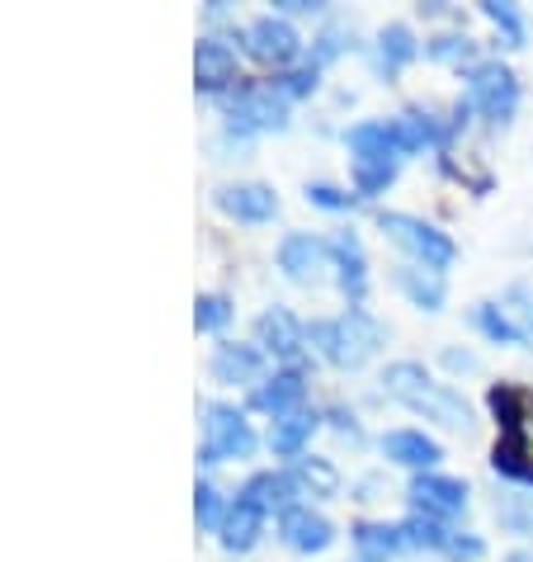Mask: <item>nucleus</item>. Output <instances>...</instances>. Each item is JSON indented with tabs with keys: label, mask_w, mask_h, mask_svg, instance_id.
Here are the masks:
<instances>
[{
	"label": "nucleus",
	"mask_w": 533,
	"mask_h": 562,
	"mask_svg": "<svg viewBox=\"0 0 533 562\" xmlns=\"http://www.w3.org/2000/svg\"><path fill=\"white\" fill-rule=\"evenodd\" d=\"M383 383L397 402H406V407H416V412H430L434 420H444V426H453V430H467V420H473L467 402L453 393V387L430 383V373L420 364H392Z\"/></svg>",
	"instance_id": "nucleus-1"
},
{
	"label": "nucleus",
	"mask_w": 533,
	"mask_h": 562,
	"mask_svg": "<svg viewBox=\"0 0 533 562\" xmlns=\"http://www.w3.org/2000/svg\"><path fill=\"white\" fill-rule=\"evenodd\" d=\"M307 340L317 346L331 364H344V369H359L364 359L383 346V326L368 317L364 307H350V317L340 322H317L307 331Z\"/></svg>",
	"instance_id": "nucleus-2"
},
{
	"label": "nucleus",
	"mask_w": 533,
	"mask_h": 562,
	"mask_svg": "<svg viewBox=\"0 0 533 562\" xmlns=\"http://www.w3.org/2000/svg\"><path fill=\"white\" fill-rule=\"evenodd\" d=\"M350 151H354V184L359 194H378L397 176V137L392 123H359L350 133Z\"/></svg>",
	"instance_id": "nucleus-3"
},
{
	"label": "nucleus",
	"mask_w": 533,
	"mask_h": 562,
	"mask_svg": "<svg viewBox=\"0 0 533 562\" xmlns=\"http://www.w3.org/2000/svg\"><path fill=\"white\" fill-rule=\"evenodd\" d=\"M378 227H383L397 246H406V251L420 260V270H430V274L449 270L453 256H458L444 232L430 227V223H420V217H411V213H378Z\"/></svg>",
	"instance_id": "nucleus-4"
},
{
	"label": "nucleus",
	"mask_w": 533,
	"mask_h": 562,
	"mask_svg": "<svg viewBox=\"0 0 533 562\" xmlns=\"http://www.w3.org/2000/svg\"><path fill=\"white\" fill-rule=\"evenodd\" d=\"M514 104H520V81H514L510 67H500V61H481V67L467 71V100L458 109H481L491 123L510 119Z\"/></svg>",
	"instance_id": "nucleus-5"
},
{
	"label": "nucleus",
	"mask_w": 533,
	"mask_h": 562,
	"mask_svg": "<svg viewBox=\"0 0 533 562\" xmlns=\"http://www.w3.org/2000/svg\"><path fill=\"white\" fill-rule=\"evenodd\" d=\"M203 463H227L256 454V430L246 426L237 407H208L203 412Z\"/></svg>",
	"instance_id": "nucleus-6"
},
{
	"label": "nucleus",
	"mask_w": 533,
	"mask_h": 562,
	"mask_svg": "<svg viewBox=\"0 0 533 562\" xmlns=\"http://www.w3.org/2000/svg\"><path fill=\"white\" fill-rule=\"evenodd\" d=\"M231 123L241 128H284V114H288V100L279 86H246L237 100L227 104Z\"/></svg>",
	"instance_id": "nucleus-7"
},
{
	"label": "nucleus",
	"mask_w": 533,
	"mask_h": 562,
	"mask_svg": "<svg viewBox=\"0 0 533 562\" xmlns=\"http://www.w3.org/2000/svg\"><path fill=\"white\" fill-rule=\"evenodd\" d=\"M279 529H284V543L297 553H321V549H331V539H336V529L326 515L317 510H303V506H293L288 515H279Z\"/></svg>",
	"instance_id": "nucleus-8"
},
{
	"label": "nucleus",
	"mask_w": 533,
	"mask_h": 562,
	"mask_svg": "<svg viewBox=\"0 0 533 562\" xmlns=\"http://www.w3.org/2000/svg\"><path fill=\"white\" fill-rule=\"evenodd\" d=\"M246 48L256 53L260 61H274V67H284V61H293L297 57V34H293V24H284V20H256L246 29Z\"/></svg>",
	"instance_id": "nucleus-9"
},
{
	"label": "nucleus",
	"mask_w": 533,
	"mask_h": 562,
	"mask_svg": "<svg viewBox=\"0 0 533 562\" xmlns=\"http://www.w3.org/2000/svg\"><path fill=\"white\" fill-rule=\"evenodd\" d=\"M326 256H331V246H326L321 237L297 232V237H288L284 246H279V270H284L288 279H297V284H307V279H317Z\"/></svg>",
	"instance_id": "nucleus-10"
},
{
	"label": "nucleus",
	"mask_w": 533,
	"mask_h": 562,
	"mask_svg": "<svg viewBox=\"0 0 533 562\" xmlns=\"http://www.w3.org/2000/svg\"><path fill=\"white\" fill-rule=\"evenodd\" d=\"M411 502L430 515V520H444V515H458L467 506V487L453 477H416L411 482Z\"/></svg>",
	"instance_id": "nucleus-11"
},
{
	"label": "nucleus",
	"mask_w": 533,
	"mask_h": 562,
	"mask_svg": "<svg viewBox=\"0 0 533 562\" xmlns=\"http://www.w3.org/2000/svg\"><path fill=\"white\" fill-rule=\"evenodd\" d=\"M256 336H260V346L270 350V355H279V359H297L303 355V326H297L284 307H274V312H264L260 317V326H256Z\"/></svg>",
	"instance_id": "nucleus-12"
},
{
	"label": "nucleus",
	"mask_w": 533,
	"mask_h": 562,
	"mask_svg": "<svg viewBox=\"0 0 533 562\" xmlns=\"http://www.w3.org/2000/svg\"><path fill=\"white\" fill-rule=\"evenodd\" d=\"M260 529H264V510L241 492L237 502H231L227 520H223V543H227V549H237V553H246L250 543L260 539Z\"/></svg>",
	"instance_id": "nucleus-13"
},
{
	"label": "nucleus",
	"mask_w": 533,
	"mask_h": 562,
	"mask_svg": "<svg viewBox=\"0 0 533 562\" xmlns=\"http://www.w3.org/2000/svg\"><path fill=\"white\" fill-rule=\"evenodd\" d=\"M217 204L231 217H241V223H264V217H274L279 199H274V190H264V184H237V190L217 194Z\"/></svg>",
	"instance_id": "nucleus-14"
},
{
	"label": "nucleus",
	"mask_w": 533,
	"mask_h": 562,
	"mask_svg": "<svg viewBox=\"0 0 533 562\" xmlns=\"http://www.w3.org/2000/svg\"><path fill=\"white\" fill-rule=\"evenodd\" d=\"M194 71H199V86L203 90H223L231 76H237V53L217 38H203L199 53H194Z\"/></svg>",
	"instance_id": "nucleus-15"
},
{
	"label": "nucleus",
	"mask_w": 533,
	"mask_h": 562,
	"mask_svg": "<svg viewBox=\"0 0 533 562\" xmlns=\"http://www.w3.org/2000/svg\"><path fill=\"white\" fill-rule=\"evenodd\" d=\"M303 397H307L303 373H274L270 383H260V387H256V407H260V412H270V416H293Z\"/></svg>",
	"instance_id": "nucleus-16"
},
{
	"label": "nucleus",
	"mask_w": 533,
	"mask_h": 562,
	"mask_svg": "<svg viewBox=\"0 0 533 562\" xmlns=\"http://www.w3.org/2000/svg\"><path fill=\"white\" fill-rule=\"evenodd\" d=\"M383 454L406 468H430L439 459V445L420 430H392V435H383Z\"/></svg>",
	"instance_id": "nucleus-17"
},
{
	"label": "nucleus",
	"mask_w": 533,
	"mask_h": 562,
	"mask_svg": "<svg viewBox=\"0 0 533 562\" xmlns=\"http://www.w3.org/2000/svg\"><path fill=\"white\" fill-rule=\"evenodd\" d=\"M246 496H250V502H256L264 515H270V510L288 515V510H293V496H297V477H288V473H260V477H250Z\"/></svg>",
	"instance_id": "nucleus-18"
},
{
	"label": "nucleus",
	"mask_w": 533,
	"mask_h": 562,
	"mask_svg": "<svg viewBox=\"0 0 533 562\" xmlns=\"http://www.w3.org/2000/svg\"><path fill=\"white\" fill-rule=\"evenodd\" d=\"M331 256H336V265H340V289L350 293V299H364L368 270H364V246H359L354 232H344V237L331 246Z\"/></svg>",
	"instance_id": "nucleus-19"
},
{
	"label": "nucleus",
	"mask_w": 533,
	"mask_h": 562,
	"mask_svg": "<svg viewBox=\"0 0 533 562\" xmlns=\"http://www.w3.org/2000/svg\"><path fill=\"white\" fill-rule=\"evenodd\" d=\"M260 373V350L250 346H217L213 355V379L217 383H250Z\"/></svg>",
	"instance_id": "nucleus-20"
},
{
	"label": "nucleus",
	"mask_w": 533,
	"mask_h": 562,
	"mask_svg": "<svg viewBox=\"0 0 533 562\" xmlns=\"http://www.w3.org/2000/svg\"><path fill=\"white\" fill-rule=\"evenodd\" d=\"M311 430H317V416H311V412L279 416V420H274V430H270V445H274V454L297 459V454H303V445L311 440Z\"/></svg>",
	"instance_id": "nucleus-21"
},
{
	"label": "nucleus",
	"mask_w": 533,
	"mask_h": 562,
	"mask_svg": "<svg viewBox=\"0 0 533 562\" xmlns=\"http://www.w3.org/2000/svg\"><path fill=\"white\" fill-rule=\"evenodd\" d=\"M401 529H392V525H359L354 529V549L364 562H387L392 553L401 549Z\"/></svg>",
	"instance_id": "nucleus-22"
},
{
	"label": "nucleus",
	"mask_w": 533,
	"mask_h": 562,
	"mask_svg": "<svg viewBox=\"0 0 533 562\" xmlns=\"http://www.w3.org/2000/svg\"><path fill=\"white\" fill-rule=\"evenodd\" d=\"M397 284L406 289V299H411L416 307L434 312L439 303H444V284H439V274H426V270H397Z\"/></svg>",
	"instance_id": "nucleus-23"
},
{
	"label": "nucleus",
	"mask_w": 533,
	"mask_h": 562,
	"mask_svg": "<svg viewBox=\"0 0 533 562\" xmlns=\"http://www.w3.org/2000/svg\"><path fill=\"white\" fill-rule=\"evenodd\" d=\"M392 137H397L401 151H420V147L439 143V128L430 123V114H401L397 123H392Z\"/></svg>",
	"instance_id": "nucleus-24"
},
{
	"label": "nucleus",
	"mask_w": 533,
	"mask_h": 562,
	"mask_svg": "<svg viewBox=\"0 0 533 562\" xmlns=\"http://www.w3.org/2000/svg\"><path fill=\"white\" fill-rule=\"evenodd\" d=\"M383 48H378V57H383V67L387 71H397V67H406V61H411L420 48H416V38H411V29L406 24H392V29H383Z\"/></svg>",
	"instance_id": "nucleus-25"
},
{
	"label": "nucleus",
	"mask_w": 533,
	"mask_h": 562,
	"mask_svg": "<svg viewBox=\"0 0 533 562\" xmlns=\"http://www.w3.org/2000/svg\"><path fill=\"white\" fill-rule=\"evenodd\" d=\"M401 539L416 543V549H449V529H439V520H430V515H411V520L401 525Z\"/></svg>",
	"instance_id": "nucleus-26"
},
{
	"label": "nucleus",
	"mask_w": 533,
	"mask_h": 562,
	"mask_svg": "<svg viewBox=\"0 0 533 562\" xmlns=\"http://www.w3.org/2000/svg\"><path fill=\"white\" fill-rule=\"evenodd\" d=\"M297 482L303 487H311L317 496H336V487H340V473L326 459H297Z\"/></svg>",
	"instance_id": "nucleus-27"
},
{
	"label": "nucleus",
	"mask_w": 533,
	"mask_h": 562,
	"mask_svg": "<svg viewBox=\"0 0 533 562\" xmlns=\"http://www.w3.org/2000/svg\"><path fill=\"white\" fill-rule=\"evenodd\" d=\"M473 322H477V326H481V331L491 336V340H506V346H520V340H524L520 326H514V322L506 317V312H496L491 303H481V307L473 312Z\"/></svg>",
	"instance_id": "nucleus-28"
},
{
	"label": "nucleus",
	"mask_w": 533,
	"mask_h": 562,
	"mask_svg": "<svg viewBox=\"0 0 533 562\" xmlns=\"http://www.w3.org/2000/svg\"><path fill=\"white\" fill-rule=\"evenodd\" d=\"M231 317V303L223 299V293H203V299L194 303V326L199 331H217V326H227Z\"/></svg>",
	"instance_id": "nucleus-29"
},
{
	"label": "nucleus",
	"mask_w": 533,
	"mask_h": 562,
	"mask_svg": "<svg viewBox=\"0 0 533 562\" xmlns=\"http://www.w3.org/2000/svg\"><path fill=\"white\" fill-rule=\"evenodd\" d=\"M194 510H199V525H208V529H217L227 520V515H223V496H217V487H208V482H199Z\"/></svg>",
	"instance_id": "nucleus-30"
},
{
	"label": "nucleus",
	"mask_w": 533,
	"mask_h": 562,
	"mask_svg": "<svg viewBox=\"0 0 533 562\" xmlns=\"http://www.w3.org/2000/svg\"><path fill=\"white\" fill-rule=\"evenodd\" d=\"M481 10H486V20H491L496 29H506L510 48H520V43H524V24H520V14H514V5H496V0H491V5H481Z\"/></svg>",
	"instance_id": "nucleus-31"
},
{
	"label": "nucleus",
	"mask_w": 533,
	"mask_h": 562,
	"mask_svg": "<svg viewBox=\"0 0 533 562\" xmlns=\"http://www.w3.org/2000/svg\"><path fill=\"white\" fill-rule=\"evenodd\" d=\"M426 53L434 61H467V57H473V38H467V34H449V38H434Z\"/></svg>",
	"instance_id": "nucleus-32"
},
{
	"label": "nucleus",
	"mask_w": 533,
	"mask_h": 562,
	"mask_svg": "<svg viewBox=\"0 0 533 562\" xmlns=\"http://www.w3.org/2000/svg\"><path fill=\"white\" fill-rule=\"evenodd\" d=\"M307 199H311V204H321V209H350V194L331 190V184H311Z\"/></svg>",
	"instance_id": "nucleus-33"
},
{
	"label": "nucleus",
	"mask_w": 533,
	"mask_h": 562,
	"mask_svg": "<svg viewBox=\"0 0 533 562\" xmlns=\"http://www.w3.org/2000/svg\"><path fill=\"white\" fill-rule=\"evenodd\" d=\"M496 510H500V520H506V525H514V529H533V510H520L514 502L496 506Z\"/></svg>",
	"instance_id": "nucleus-34"
},
{
	"label": "nucleus",
	"mask_w": 533,
	"mask_h": 562,
	"mask_svg": "<svg viewBox=\"0 0 533 562\" xmlns=\"http://www.w3.org/2000/svg\"><path fill=\"white\" fill-rule=\"evenodd\" d=\"M444 553H453V558H481V539H449V549Z\"/></svg>",
	"instance_id": "nucleus-35"
},
{
	"label": "nucleus",
	"mask_w": 533,
	"mask_h": 562,
	"mask_svg": "<svg viewBox=\"0 0 533 562\" xmlns=\"http://www.w3.org/2000/svg\"><path fill=\"white\" fill-rule=\"evenodd\" d=\"M444 364H449V369H477V359H473V355H458V350H449V355H444Z\"/></svg>",
	"instance_id": "nucleus-36"
},
{
	"label": "nucleus",
	"mask_w": 533,
	"mask_h": 562,
	"mask_svg": "<svg viewBox=\"0 0 533 562\" xmlns=\"http://www.w3.org/2000/svg\"><path fill=\"white\" fill-rule=\"evenodd\" d=\"M331 420H336V430H344V435H359V430H354V416H344V412H331Z\"/></svg>",
	"instance_id": "nucleus-37"
},
{
	"label": "nucleus",
	"mask_w": 533,
	"mask_h": 562,
	"mask_svg": "<svg viewBox=\"0 0 533 562\" xmlns=\"http://www.w3.org/2000/svg\"><path fill=\"white\" fill-rule=\"evenodd\" d=\"M510 562H533V553H514V558H510Z\"/></svg>",
	"instance_id": "nucleus-38"
},
{
	"label": "nucleus",
	"mask_w": 533,
	"mask_h": 562,
	"mask_svg": "<svg viewBox=\"0 0 533 562\" xmlns=\"http://www.w3.org/2000/svg\"><path fill=\"white\" fill-rule=\"evenodd\" d=\"M529 482H533V473H529Z\"/></svg>",
	"instance_id": "nucleus-39"
}]
</instances>
